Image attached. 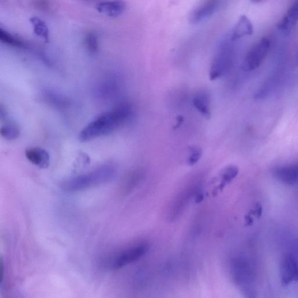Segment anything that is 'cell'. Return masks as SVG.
<instances>
[{"mask_svg":"<svg viewBox=\"0 0 298 298\" xmlns=\"http://www.w3.org/2000/svg\"><path fill=\"white\" fill-rule=\"evenodd\" d=\"M132 115L129 104H123L112 111L104 113L88 124L81 132L79 140L83 142L111 134L125 124Z\"/></svg>","mask_w":298,"mask_h":298,"instance_id":"6da1fadb","label":"cell"},{"mask_svg":"<svg viewBox=\"0 0 298 298\" xmlns=\"http://www.w3.org/2000/svg\"><path fill=\"white\" fill-rule=\"evenodd\" d=\"M115 169L105 165L94 171L67 180L62 184L63 190L67 192H77L90 187L107 183L115 175Z\"/></svg>","mask_w":298,"mask_h":298,"instance_id":"7a4b0ae2","label":"cell"},{"mask_svg":"<svg viewBox=\"0 0 298 298\" xmlns=\"http://www.w3.org/2000/svg\"><path fill=\"white\" fill-rule=\"evenodd\" d=\"M270 40L264 37L252 47L245 57L243 64V69L245 72H250L257 69L266 58L269 51Z\"/></svg>","mask_w":298,"mask_h":298,"instance_id":"3957f363","label":"cell"},{"mask_svg":"<svg viewBox=\"0 0 298 298\" xmlns=\"http://www.w3.org/2000/svg\"><path fill=\"white\" fill-rule=\"evenodd\" d=\"M233 63V53L231 48L222 46L219 48L211 66L209 76L211 81L219 78L231 69Z\"/></svg>","mask_w":298,"mask_h":298,"instance_id":"277c9868","label":"cell"},{"mask_svg":"<svg viewBox=\"0 0 298 298\" xmlns=\"http://www.w3.org/2000/svg\"><path fill=\"white\" fill-rule=\"evenodd\" d=\"M148 250V244L146 242H140L120 252L112 260V269L118 270L137 261L145 255Z\"/></svg>","mask_w":298,"mask_h":298,"instance_id":"5b68a950","label":"cell"},{"mask_svg":"<svg viewBox=\"0 0 298 298\" xmlns=\"http://www.w3.org/2000/svg\"><path fill=\"white\" fill-rule=\"evenodd\" d=\"M221 0H203V2L192 11L190 22L198 24L212 17L219 9Z\"/></svg>","mask_w":298,"mask_h":298,"instance_id":"8992f818","label":"cell"},{"mask_svg":"<svg viewBox=\"0 0 298 298\" xmlns=\"http://www.w3.org/2000/svg\"><path fill=\"white\" fill-rule=\"evenodd\" d=\"M280 274L283 285H288L290 283L298 281V263L295 258L287 255L282 259Z\"/></svg>","mask_w":298,"mask_h":298,"instance_id":"52a82bcc","label":"cell"},{"mask_svg":"<svg viewBox=\"0 0 298 298\" xmlns=\"http://www.w3.org/2000/svg\"><path fill=\"white\" fill-rule=\"evenodd\" d=\"M273 172L281 182L292 186L298 181V163L275 167Z\"/></svg>","mask_w":298,"mask_h":298,"instance_id":"ba28073f","label":"cell"},{"mask_svg":"<svg viewBox=\"0 0 298 298\" xmlns=\"http://www.w3.org/2000/svg\"><path fill=\"white\" fill-rule=\"evenodd\" d=\"M199 187L197 185H193L185 189L184 191L176 198L173 203L171 216L172 218L178 217L186 208L192 196L198 191Z\"/></svg>","mask_w":298,"mask_h":298,"instance_id":"9c48e42d","label":"cell"},{"mask_svg":"<svg viewBox=\"0 0 298 298\" xmlns=\"http://www.w3.org/2000/svg\"><path fill=\"white\" fill-rule=\"evenodd\" d=\"M126 3L123 0L101 2L96 7L99 13L110 17H117L126 10Z\"/></svg>","mask_w":298,"mask_h":298,"instance_id":"30bf717a","label":"cell"},{"mask_svg":"<svg viewBox=\"0 0 298 298\" xmlns=\"http://www.w3.org/2000/svg\"><path fill=\"white\" fill-rule=\"evenodd\" d=\"M27 159L40 168H46L50 163V155L46 150L35 147L26 150Z\"/></svg>","mask_w":298,"mask_h":298,"instance_id":"8fae6325","label":"cell"},{"mask_svg":"<svg viewBox=\"0 0 298 298\" xmlns=\"http://www.w3.org/2000/svg\"><path fill=\"white\" fill-rule=\"evenodd\" d=\"M298 21V1L294 3L278 24V28L283 33L288 34Z\"/></svg>","mask_w":298,"mask_h":298,"instance_id":"7c38bea8","label":"cell"},{"mask_svg":"<svg viewBox=\"0 0 298 298\" xmlns=\"http://www.w3.org/2000/svg\"><path fill=\"white\" fill-rule=\"evenodd\" d=\"M253 33L254 27L251 21L245 16H241L233 30L231 40L235 41L241 37L251 35Z\"/></svg>","mask_w":298,"mask_h":298,"instance_id":"4fadbf2b","label":"cell"},{"mask_svg":"<svg viewBox=\"0 0 298 298\" xmlns=\"http://www.w3.org/2000/svg\"><path fill=\"white\" fill-rule=\"evenodd\" d=\"M193 104L195 107L205 116L209 118L211 116L209 97L205 93H200L194 97Z\"/></svg>","mask_w":298,"mask_h":298,"instance_id":"5bb4252c","label":"cell"},{"mask_svg":"<svg viewBox=\"0 0 298 298\" xmlns=\"http://www.w3.org/2000/svg\"><path fill=\"white\" fill-rule=\"evenodd\" d=\"M29 21L33 26V32L35 35L43 38L47 42L49 40V31L46 24L37 17L30 18Z\"/></svg>","mask_w":298,"mask_h":298,"instance_id":"9a60e30c","label":"cell"},{"mask_svg":"<svg viewBox=\"0 0 298 298\" xmlns=\"http://www.w3.org/2000/svg\"><path fill=\"white\" fill-rule=\"evenodd\" d=\"M0 133L7 140L13 141L20 137V130L16 124L9 122L4 124Z\"/></svg>","mask_w":298,"mask_h":298,"instance_id":"2e32d148","label":"cell"},{"mask_svg":"<svg viewBox=\"0 0 298 298\" xmlns=\"http://www.w3.org/2000/svg\"><path fill=\"white\" fill-rule=\"evenodd\" d=\"M0 40L3 43L13 47L22 48L26 46L24 41L2 29H0Z\"/></svg>","mask_w":298,"mask_h":298,"instance_id":"e0dca14e","label":"cell"},{"mask_svg":"<svg viewBox=\"0 0 298 298\" xmlns=\"http://www.w3.org/2000/svg\"><path fill=\"white\" fill-rule=\"evenodd\" d=\"M239 169L235 165H229L225 167L221 173V186L224 187L226 184L231 183L239 174Z\"/></svg>","mask_w":298,"mask_h":298,"instance_id":"ac0fdd59","label":"cell"},{"mask_svg":"<svg viewBox=\"0 0 298 298\" xmlns=\"http://www.w3.org/2000/svg\"><path fill=\"white\" fill-rule=\"evenodd\" d=\"M85 44L90 54H95L99 51V41L95 34L89 33L85 37Z\"/></svg>","mask_w":298,"mask_h":298,"instance_id":"d6986e66","label":"cell"},{"mask_svg":"<svg viewBox=\"0 0 298 298\" xmlns=\"http://www.w3.org/2000/svg\"><path fill=\"white\" fill-rule=\"evenodd\" d=\"M190 156L188 158V164L194 165L201 159L202 156L203 151L201 148L198 146H192L190 149Z\"/></svg>","mask_w":298,"mask_h":298,"instance_id":"ffe728a7","label":"cell"},{"mask_svg":"<svg viewBox=\"0 0 298 298\" xmlns=\"http://www.w3.org/2000/svg\"><path fill=\"white\" fill-rule=\"evenodd\" d=\"M262 212L263 209L262 205L259 204V203H256L247 216V223L248 224H252L253 222H254V219H253L252 216L259 218L262 216Z\"/></svg>","mask_w":298,"mask_h":298,"instance_id":"44dd1931","label":"cell"},{"mask_svg":"<svg viewBox=\"0 0 298 298\" xmlns=\"http://www.w3.org/2000/svg\"><path fill=\"white\" fill-rule=\"evenodd\" d=\"M141 179V173L138 171H134L131 173L130 175L128 177L127 180V188L130 189L134 188L137 185L138 181Z\"/></svg>","mask_w":298,"mask_h":298,"instance_id":"7402d4cb","label":"cell"},{"mask_svg":"<svg viewBox=\"0 0 298 298\" xmlns=\"http://www.w3.org/2000/svg\"><path fill=\"white\" fill-rule=\"evenodd\" d=\"M47 97H48V101L54 104L65 105L67 103V101L64 97H61L55 94L49 93Z\"/></svg>","mask_w":298,"mask_h":298,"instance_id":"603a6c76","label":"cell"},{"mask_svg":"<svg viewBox=\"0 0 298 298\" xmlns=\"http://www.w3.org/2000/svg\"><path fill=\"white\" fill-rule=\"evenodd\" d=\"M183 122L184 118L183 116L179 115L177 116L176 125L173 127V129H177V128H180V127L182 125Z\"/></svg>","mask_w":298,"mask_h":298,"instance_id":"cb8c5ba5","label":"cell"},{"mask_svg":"<svg viewBox=\"0 0 298 298\" xmlns=\"http://www.w3.org/2000/svg\"><path fill=\"white\" fill-rule=\"evenodd\" d=\"M4 277V266L2 259L0 262V281L2 282Z\"/></svg>","mask_w":298,"mask_h":298,"instance_id":"d4e9b609","label":"cell"},{"mask_svg":"<svg viewBox=\"0 0 298 298\" xmlns=\"http://www.w3.org/2000/svg\"><path fill=\"white\" fill-rule=\"evenodd\" d=\"M251 1L255 3H258L262 2V1H263V0H251Z\"/></svg>","mask_w":298,"mask_h":298,"instance_id":"484cf974","label":"cell"},{"mask_svg":"<svg viewBox=\"0 0 298 298\" xmlns=\"http://www.w3.org/2000/svg\"><path fill=\"white\" fill-rule=\"evenodd\" d=\"M297 61H298V58H297Z\"/></svg>","mask_w":298,"mask_h":298,"instance_id":"4316f807","label":"cell"}]
</instances>
